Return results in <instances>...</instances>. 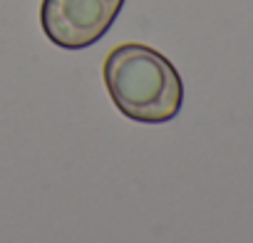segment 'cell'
<instances>
[{
	"label": "cell",
	"mask_w": 253,
	"mask_h": 243,
	"mask_svg": "<svg viewBox=\"0 0 253 243\" xmlns=\"http://www.w3.org/2000/svg\"><path fill=\"white\" fill-rule=\"evenodd\" d=\"M102 77L112 104L132 122L164 124L181 112V75L171 60L149 45H117L104 60Z\"/></svg>",
	"instance_id": "1"
},
{
	"label": "cell",
	"mask_w": 253,
	"mask_h": 243,
	"mask_svg": "<svg viewBox=\"0 0 253 243\" xmlns=\"http://www.w3.org/2000/svg\"><path fill=\"white\" fill-rule=\"evenodd\" d=\"M122 8L124 0H42L40 25L52 45L84 50L109 33Z\"/></svg>",
	"instance_id": "2"
}]
</instances>
